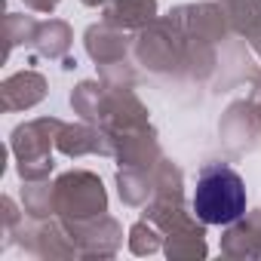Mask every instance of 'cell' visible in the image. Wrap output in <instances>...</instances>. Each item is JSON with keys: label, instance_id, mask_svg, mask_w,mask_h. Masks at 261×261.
<instances>
[{"label": "cell", "instance_id": "cell-1", "mask_svg": "<svg viewBox=\"0 0 261 261\" xmlns=\"http://www.w3.org/2000/svg\"><path fill=\"white\" fill-rule=\"evenodd\" d=\"M194 212L206 224H233L246 212V185L230 166H206L197 178Z\"/></svg>", "mask_w": 261, "mask_h": 261}]
</instances>
